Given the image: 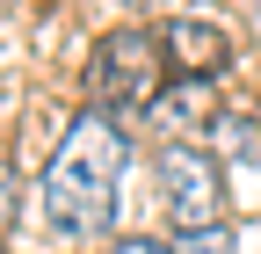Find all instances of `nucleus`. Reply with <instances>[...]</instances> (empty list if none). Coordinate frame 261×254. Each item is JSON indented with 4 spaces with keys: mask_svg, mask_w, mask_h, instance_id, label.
Returning a JSON list of instances; mask_svg holds the SVG:
<instances>
[{
    "mask_svg": "<svg viewBox=\"0 0 261 254\" xmlns=\"http://www.w3.org/2000/svg\"><path fill=\"white\" fill-rule=\"evenodd\" d=\"M130 167V145L109 116H73L65 138L51 145V167H44V218L65 240H102L116 225V189Z\"/></svg>",
    "mask_w": 261,
    "mask_h": 254,
    "instance_id": "obj_1",
    "label": "nucleus"
},
{
    "mask_svg": "<svg viewBox=\"0 0 261 254\" xmlns=\"http://www.w3.org/2000/svg\"><path fill=\"white\" fill-rule=\"evenodd\" d=\"M167 80H174L167 44H160V29H145V22L109 29V37L94 44V58H87V102H94V116L152 109L160 94H167Z\"/></svg>",
    "mask_w": 261,
    "mask_h": 254,
    "instance_id": "obj_2",
    "label": "nucleus"
},
{
    "mask_svg": "<svg viewBox=\"0 0 261 254\" xmlns=\"http://www.w3.org/2000/svg\"><path fill=\"white\" fill-rule=\"evenodd\" d=\"M160 196H167V218L181 233H203V225H225V167H218V153L211 145H196V138H167L160 145Z\"/></svg>",
    "mask_w": 261,
    "mask_h": 254,
    "instance_id": "obj_3",
    "label": "nucleus"
},
{
    "mask_svg": "<svg viewBox=\"0 0 261 254\" xmlns=\"http://www.w3.org/2000/svg\"><path fill=\"white\" fill-rule=\"evenodd\" d=\"M160 44H167L174 80H211V73L232 66V37H225L211 15H174L167 29H160Z\"/></svg>",
    "mask_w": 261,
    "mask_h": 254,
    "instance_id": "obj_4",
    "label": "nucleus"
},
{
    "mask_svg": "<svg viewBox=\"0 0 261 254\" xmlns=\"http://www.w3.org/2000/svg\"><path fill=\"white\" fill-rule=\"evenodd\" d=\"M160 131H181V123H203L211 116V80H167V94L145 109Z\"/></svg>",
    "mask_w": 261,
    "mask_h": 254,
    "instance_id": "obj_5",
    "label": "nucleus"
},
{
    "mask_svg": "<svg viewBox=\"0 0 261 254\" xmlns=\"http://www.w3.org/2000/svg\"><path fill=\"white\" fill-rule=\"evenodd\" d=\"M211 145H218L232 167H261V123H254V116H218Z\"/></svg>",
    "mask_w": 261,
    "mask_h": 254,
    "instance_id": "obj_6",
    "label": "nucleus"
},
{
    "mask_svg": "<svg viewBox=\"0 0 261 254\" xmlns=\"http://www.w3.org/2000/svg\"><path fill=\"white\" fill-rule=\"evenodd\" d=\"M174 254H232V225H203V233H181Z\"/></svg>",
    "mask_w": 261,
    "mask_h": 254,
    "instance_id": "obj_7",
    "label": "nucleus"
},
{
    "mask_svg": "<svg viewBox=\"0 0 261 254\" xmlns=\"http://www.w3.org/2000/svg\"><path fill=\"white\" fill-rule=\"evenodd\" d=\"M15 211H22V182H15V160L0 153V233L15 225Z\"/></svg>",
    "mask_w": 261,
    "mask_h": 254,
    "instance_id": "obj_8",
    "label": "nucleus"
},
{
    "mask_svg": "<svg viewBox=\"0 0 261 254\" xmlns=\"http://www.w3.org/2000/svg\"><path fill=\"white\" fill-rule=\"evenodd\" d=\"M109 254H174V247H167V240H152V233H123Z\"/></svg>",
    "mask_w": 261,
    "mask_h": 254,
    "instance_id": "obj_9",
    "label": "nucleus"
}]
</instances>
